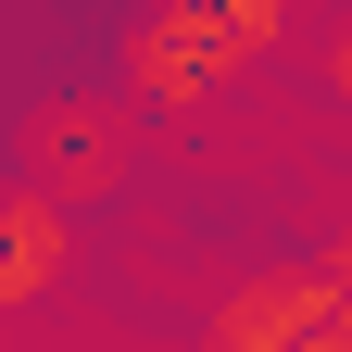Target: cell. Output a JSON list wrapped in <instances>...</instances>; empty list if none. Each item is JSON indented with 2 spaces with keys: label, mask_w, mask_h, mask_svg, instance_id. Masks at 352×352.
Segmentation results:
<instances>
[{
  "label": "cell",
  "mask_w": 352,
  "mask_h": 352,
  "mask_svg": "<svg viewBox=\"0 0 352 352\" xmlns=\"http://www.w3.org/2000/svg\"><path fill=\"white\" fill-rule=\"evenodd\" d=\"M126 176H139V101L126 88H63V101L25 113V189H51L63 214L113 201Z\"/></svg>",
  "instance_id": "1"
},
{
  "label": "cell",
  "mask_w": 352,
  "mask_h": 352,
  "mask_svg": "<svg viewBox=\"0 0 352 352\" xmlns=\"http://www.w3.org/2000/svg\"><path fill=\"white\" fill-rule=\"evenodd\" d=\"M327 315H340V277H327V264H289V277H239L227 302H214V340H201V352H302Z\"/></svg>",
  "instance_id": "2"
},
{
  "label": "cell",
  "mask_w": 352,
  "mask_h": 352,
  "mask_svg": "<svg viewBox=\"0 0 352 352\" xmlns=\"http://www.w3.org/2000/svg\"><path fill=\"white\" fill-rule=\"evenodd\" d=\"M76 277V214L51 201V189H0V315H25V302H51Z\"/></svg>",
  "instance_id": "3"
},
{
  "label": "cell",
  "mask_w": 352,
  "mask_h": 352,
  "mask_svg": "<svg viewBox=\"0 0 352 352\" xmlns=\"http://www.w3.org/2000/svg\"><path fill=\"white\" fill-rule=\"evenodd\" d=\"M164 25L189 38L214 76H252V63L289 38V0H164Z\"/></svg>",
  "instance_id": "4"
},
{
  "label": "cell",
  "mask_w": 352,
  "mask_h": 352,
  "mask_svg": "<svg viewBox=\"0 0 352 352\" xmlns=\"http://www.w3.org/2000/svg\"><path fill=\"white\" fill-rule=\"evenodd\" d=\"M201 88H214V63H201L164 13L126 38V101H139V113H201Z\"/></svg>",
  "instance_id": "5"
},
{
  "label": "cell",
  "mask_w": 352,
  "mask_h": 352,
  "mask_svg": "<svg viewBox=\"0 0 352 352\" xmlns=\"http://www.w3.org/2000/svg\"><path fill=\"white\" fill-rule=\"evenodd\" d=\"M327 76H340V101H352V0H340V51H327Z\"/></svg>",
  "instance_id": "6"
}]
</instances>
